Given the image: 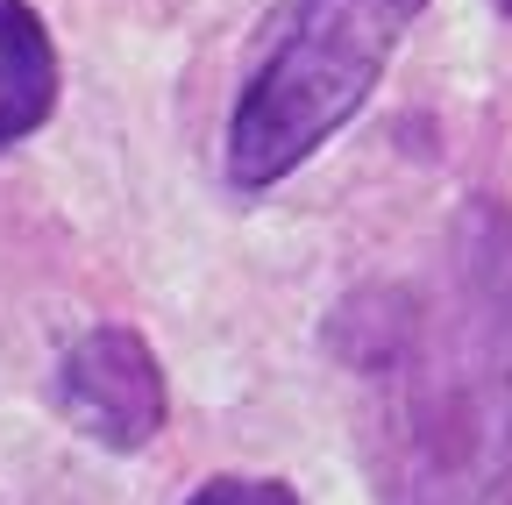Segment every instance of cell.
<instances>
[{"label": "cell", "mask_w": 512, "mask_h": 505, "mask_svg": "<svg viewBox=\"0 0 512 505\" xmlns=\"http://www.w3.org/2000/svg\"><path fill=\"white\" fill-rule=\"evenodd\" d=\"M335 356L384 377V505H512V214L470 200L434 285H370Z\"/></svg>", "instance_id": "6da1fadb"}, {"label": "cell", "mask_w": 512, "mask_h": 505, "mask_svg": "<svg viewBox=\"0 0 512 505\" xmlns=\"http://www.w3.org/2000/svg\"><path fill=\"white\" fill-rule=\"evenodd\" d=\"M427 0H278L256 43L221 164L235 193H271L377 93Z\"/></svg>", "instance_id": "7a4b0ae2"}, {"label": "cell", "mask_w": 512, "mask_h": 505, "mask_svg": "<svg viewBox=\"0 0 512 505\" xmlns=\"http://www.w3.org/2000/svg\"><path fill=\"white\" fill-rule=\"evenodd\" d=\"M50 399L57 413L72 420L93 449L107 456H136L164 434V370H157V349L121 328V321H100L86 328L72 349L57 356V377H50Z\"/></svg>", "instance_id": "3957f363"}, {"label": "cell", "mask_w": 512, "mask_h": 505, "mask_svg": "<svg viewBox=\"0 0 512 505\" xmlns=\"http://www.w3.org/2000/svg\"><path fill=\"white\" fill-rule=\"evenodd\" d=\"M57 43L36 0H0V150L29 143L57 114Z\"/></svg>", "instance_id": "277c9868"}, {"label": "cell", "mask_w": 512, "mask_h": 505, "mask_svg": "<svg viewBox=\"0 0 512 505\" xmlns=\"http://www.w3.org/2000/svg\"><path fill=\"white\" fill-rule=\"evenodd\" d=\"M185 505H299V491L285 477H242V470H228V477H207Z\"/></svg>", "instance_id": "5b68a950"}, {"label": "cell", "mask_w": 512, "mask_h": 505, "mask_svg": "<svg viewBox=\"0 0 512 505\" xmlns=\"http://www.w3.org/2000/svg\"><path fill=\"white\" fill-rule=\"evenodd\" d=\"M491 8H498V15H505V22H512V0H491Z\"/></svg>", "instance_id": "8992f818"}]
</instances>
